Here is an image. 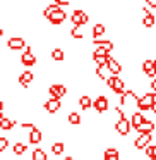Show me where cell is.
Returning <instances> with one entry per match:
<instances>
[{
  "instance_id": "cell-1",
  "label": "cell",
  "mask_w": 156,
  "mask_h": 160,
  "mask_svg": "<svg viewBox=\"0 0 156 160\" xmlns=\"http://www.w3.org/2000/svg\"><path fill=\"white\" fill-rule=\"evenodd\" d=\"M139 95L135 93L134 90H125L124 93L120 95V102H118V107H125L127 110L129 107H135L137 108V103H139Z\"/></svg>"
},
{
  "instance_id": "cell-2",
  "label": "cell",
  "mask_w": 156,
  "mask_h": 160,
  "mask_svg": "<svg viewBox=\"0 0 156 160\" xmlns=\"http://www.w3.org/2000/svg\"><path fill=\"white\" fill-rule=\"evenodd\" d=\"M156 100V93L154 91H144L139 98V103H137V110L139 112H148L153 108V103Z\"/></svg>"
},
{
  "instance_id": "cell-3",
  "label": "cell",
  "mask_w": 156,
  "mask_h": 160,
  "mask_svg": "<svg viewBox=\"0 0 156 160\" xmlns=\"http://www.w3.org/2000/svg\"><path fill=\"white\" fill-rule=\"evenodd\" d=\"M70 21H72V26H86L87 21H89V16H87L83 9H76V11L70 14Z\"/></svg>"
},
{
  "instance_id": "cell-4",
  "label": "cell",
  "mask_w": 156,
  "mask_h": 160,
  "mask_svg": "<svg viewBox=\"0 0 156 160\" xmlns=\"http://www.w3.org/2000/svg\"><path fill=\"white\" fill-rule=\"evenodd\" d=\"M153 141V134L151 132H142V134H137V138L134 139V148L135 150H146Z\"/></svg>"
},
{
  "instance_id": "cell-5",
  "label": "cell",
  "mask_w": 156,
  "mask_h": 160,
  "mask_svg": "<svg viewBox=\"0 0 156 160\" xmlns=\"http://www.w3.org/2000/svg\"><path fill=\"white\" fill-rule=\"evenodd\" d=\"M93 107H94V110H96V114H105V112H108V108H110V102H108V98L105 97V95H98L93 100Z\"/></svg>"
},
{
  "instance_id": "cell-6",
  "label": "cell",
  "mask_w": 156,
  "mask_h": 160,
  "mask_svg": "<svg viewBox=\"0 0 156 160\" xmlns=\"http://www.w3.org/2000/svg\"><path fill=\"white\" fill-rule=\"evenodd\" d=\"M142 72L146 74V78L154 79L156 78V60L154 59H146L142 62Z\"/></svg>"
},
{
  "instance_id": "cell-7",
  "label": "cell",
  "mask_w": 156,
  "mask_h": 160,
  "mask_svg": "<svg viewBox=\"0 0 156 160\" xmlns=\"http://www.w3.org/2000/svg\"><path fill=\"white\" fill-rule=\"evenodd\" d=\"M48 95H50V98L62 100V98L67 95V88L64 86V84H52V86L48 88Z\"/></svg>"
},
{
  "instance_id": "cell-8",
  "label": "cell",
  "mask_w": 156,
  "mask_h": 160,
  "mask_svg": "<svg viewBox=\"0 0 156 160\" xmlns=\"http://www.w3.org/2000/svg\"><path fill=\"white\" fill-rule=\"evenodd\" d=\"M7 48H9V50H12V52L26 48V42H24V38H22V36H11V38L7 40Z\"/></svg>"
},
{
  "instance_id": "cell-9",
  "label": "cell",
  "mask_w": 156,
  "mask_h": 160,
  "mask_svg": "<svg viewBox=\"0 0 156 160\" xmlns=\"http://www.w3.org/2000/svg\"><path fill=\"white\" fill-rule=\"evenodd\" d=\"M130 119H118L117 122H115V131L118 132L120 136H127L129 132H130Z\"/></svg>"
},
{
  "instance_id": "cell-10",
  "label": "cell",
  "mask_w": 156,
  "mask_h": 160,
  "mask_svg": "<svg viewBox=\"0 0 156 160\" xmlns=\"http://www.w3.org/2000/svg\"><path fill=\"white\" fill-rule=\"evenodd\" d=\"M21 64L26 67H31L36 64V55L31 52V47H26L24 48V52H22V55H21Z\"/></svg>"
},
{
  "instance_id": "cell-11",
  "label": "cell",
  "mask_w": 156,
  "mask_h": 160,
  "mask_svg": "<svg viewBox=\"0 0 156 160\" xmlns=\"http://www.w3.org/2000/svg\"><path fill=\"white\" fill-rule=\"evenodd\" d=\"M65 19H67V12L60 7L59 11H55V12H52V14H50L48 21L52 22V24L59 26V24H62V22H65Z\"/></svg>"
},
{
  "instance_id": "cell-12",
  "label": "cell",
  "mask_w": 156,
  "mask_h": 160,
  "mask_svg": "<svg viewBox=\"0 0 156 160\" xmlns=\"http://www.w3.org/2000/svg\"><path fill=\"white\" fill-rule=\"evenodd\" d=\"M60 108H62V102L57 100V98H48V100L45 102V110L48 112V114H57Z\"/></svg>"
},
{
  "instance_id": "cell-13",
  "label": "cell",
  "mask_w": 156,
  "mask_h": 160,
  "mask_svg": "<svg viewBox=\"0 0 156 160\" xmlns=\"http://www.w3.org/2000/svg\"><path fill=\"white\" fill-rule=\"evenodd\" d=\"M110 90L113 91L115 95H122L125 91V81L122 79L120 76H113V84H111Z\"/></svg>"
},
{
  "instance_id": "cell-14",
  "label": "cell",
  "mask_w": 156,
  "mask_h": 160,
  "mask_svg": "<svg viewBox=\"0 0 156 160\" xmlns=\"http://www.w3.org/2000/svg\"><path fill=\"white\" fill-rule=\"evenodd\" d=\"M41 139H43V132L35 126V128L29 131V134H28V141L31 143V145H40V143H41Z\"/></svg>"
},
{
  "instance_id": "cell-15",
  "label": "cell",
  "mask_w": 156,
  "mask_h": 160,
  "mask_svg": "<svg viewBox=\"0 0 156 160\" xmlns=\"http://www.w3.org/2000/svg\"><path fill=\"white\" fill-rule=\"evenodd\" d=\"M33 81H35V74H33L31 71H24V72L19 74V84H21L22 88H28Z\"/></svg>"
},
{
  "instance_id": "cell-16",
  "label": "cell",
  "mask_w": 156,
  "mask_h": 160,
  "mask_svg": "<svg viewBox=\"0 0 156 160\" xmlns=\"http://www.w3.org/2000/svg\"><path fill=\"white\" fill-rule=\"evenodd\" d=\"M144 121H146V117H144V115H142L139 110L132 112V115H130V126H132V129H135V131H137L139 126H141Z\"/></svg>"
},
{
  "instance_id": "cell-17",
  "label": "cell",
  "mask_w": 156,
  "mask_h": 160,
  "mask_svg": "<svg viewBox=\"0 0 156 160\" xmlns=\"http://www.w3.org/2000/svg\"><path fill=\"white\" fill-rule=\"evenodd\" d=\"M106 66H108V69H110V72L113 74V76H118V74L122 72V69H124V66H122L117 59H113V57H110Z\"/></svg>"
},
{
  "instance_id": "cell-18",
  "label": "cell",
  "mask_w": 156,
  "mask_h": 160,
  "mask_svg": "<svg viewBox=\"0 0 156 160\" xmlns=\"http://www.w3.org/2000/svg\"><path fill=\"white\" fill-rule=\"evenodd\" d=\"M142 132H151V134H154V122L149 121V119H146L137 129V134H142Z\"/></svg>"
},
{
  "instance_id": "cell-19",
  "label": "cell",
  "mask_w": 156,
  "mask_h": 160,
  "mask_svg": "<svg viewBox=\"0 0 156 160\" xmlns=\"http://www.w3.org/2000/svg\"><path fill=\"white\" fill-rule=\"evenodd\" d=\"M16 126H17V122H16V119L5 117V115H4V119L0 121V129H2V131H11L12 128H16Z\"/></svg>"
},
{
  "instance_id": "cell-20",
  "label": "cell",
  "mask_w": 156,
  "mask_h": 160,
  "mask_svg": "<svg viewBox=\"0 0 156 160\" xmlns=\"http://www.w3.org/2000/svg\"><path fill=\"white\" fill-rule=\"evenodd\" d=\"M93 45L94 47H103V48H106V50H113V42L111 40H103V38H93Z\"/></svg>"
},
{
  "instance_id": "cell-21",
  "label": "cell",
  "mask_w": 156,
  "mask_h": 160,
  "mask_svg": "<svg viewBox=\"0 0 156 160\" xmlns=\"http://www.w3.org/2000/svg\"><path fill=\"white\" fill-rule=\"evenodd\" d=\"M96 76L98 79H103L106 81L110 76H113V74L110 72V69H108V66H101V67H96Z\"/></svg>"
},
{
  "instance_id": "cell-22",
  "label": "cell",
  "mask_w": 156,
  "mask_h": 160,
  "mask_svg": "<svg viewBox=\"0 0 156 160\" xmlns=\"http://www.w3.org/2000/svg\"><path fill=\"white\" fill-rule=\"evenodd\" d=\"M79 107L83 108V110H89V108L93 107V100H91L89 95H83V97L79 98Z\"/></svg>"
},
{
  "instance_id": "cell-23",
  "label": "cell",
  "mask_w": 156,
  "mask_h": 160,
  "mask_svg": "<svg viewBox=\"0 0 156 160\" xmlns=\"http://www.w3.org/2000/svg\"><path fill=\"white\" fill-rule=\"evenodd\" d=\"M105 31H106V28H105L103 22H96V24L93 26V38H100V36L105 35Z\"/></svg>"
},
{
  "instance_id": "cell-24",
  "label": "cell",
  "mask_w": 156,
  "mask_h": 160,
  "mask_svg": "<svg viewBox=\"0 0 156 160\" xmlns=\"http://www.w3.org/2000/svg\"><path fill=\"white\" fill-rule=\"evenodd\" d=\"M70 36H72L74 40H83L84 38V26H72Z\"/></svg>"
},
{
  "instance_id": "cell-25",
  "label": "cell",
  "mask_w": 156,
  "mask_h": 160,
  "mask_svg": "<svg viewBox=\"0 0 156 160\" xmlns=\"http://www.w3.org/2000/svg\"><path fill=\"white\" fill-rule=\"evenodd\" d=\"M31 158L33 160H48V155H46V152L43 148H35L31 153Z\"/></svg>"
},
{
  "instance_id": "cell-26",
  "label": "cell",
  "mask_w": 156,
  "mask_h": 160,
  "mask_svg": "<svg viewBox=\"0 0 156 160\" xmlns=\"http://www.w3.org/2000/svg\"><path fill=\"white\" fill-rule=\"evenodd\" d=\"M67 121H69V124H72V126H79L81 122H83V117H81V114H77V112H69Z\"/></svg>"
},
{
  "instance_id": "cell-27",
  "label": "cell",
  "mask_w": 156,
  "mask_h": 160,
  "mask_svg": "<svg viewBox=\"0 0 156 160\" xmlns=\"http://www.w3.org/2000/svg\"><path fill=\"white\" fill-rule=\"evenodd\" d=\"M52 59L55 60V62H62V60L65 59V53H64V50L59 48V47H57V48H53V50H52Z\"/></svg>"
},
{
  "instance_id": "cell-28",
  "label": "cell",
  "mask_w": 156,
  "mask_h": 160,
  "mask_svg": "<svg viewBox=\"0 0 156 160\" xmlns=\"http://www.w3.org/2000/svg\"><path fill=\"white\" fill-rule=\"evenodd\" d=\"M64 150H65V145H64L62 141H55L52 145V153H53V155H62Z\"/></svg>"
},
{
  "instance_id": "cell-29",
  "label": "cell",
  "mask_w": 156,
  "mask_h": 160,
  "mask_svg": "<svg viewBox=\"0 0 156 160\" xmlns=\"http://www.w3.org/2000/svg\"><path fill=\"white\" fill-rule=\"evenodd\" d=\"M26 148H28V146H26L22 141H17L14 146H12V150H14L16 155H22V153H26Z\"/></svg>"
},
{
  "instance_id": "cell-30",
  "label": "cell",
  "mask_w": 156,
  "mask_h": 160,
  "mask_svg": "<svg viewBox=\"0 0 156 160\" xmlns=\"http://www.w3.org/2000/svg\"><path fill=\"white\" fill-rule=\"evenodd\" d=\"M110 50H106V48H103V47H96L94 48V52H93V57H106V55H110Z\"/></svg>"
},
{
  "instance_id": "cell-31",
  "label": "cell",
  "mask_w": 156,
  "mask_h": 160,
  "mask_svg": "<svg viewBox=\"0 0 156 160\" xmlns=\"http://www.w3.org/2000/svg\"><path fill=\"white\" fill-rule=\"evenodd\" d=\"M146 157L149 160H156V145H149L146 148Z\"/></svg>"
},
{
  "instance_id": "cell-32",
  "label": "cell",
  "mask_w": 156,
  "mask_h": 160,
  "mask_svg": "<svg viewBox=\"0 0 156 160\" xmlns=\"http://www.w3.org/2000/svg\"><path fill=\"white\" fill-rule=\"evenodd\" d=\"M113 155H120L115 146H108V148L105 150V153H103V157H113Z\"/></svg>"
},
{
  "instance_id": "cell-33",
  "label": "cell",
  "mask_w": 156,
  "mask_h": 160,
  "mask_svg": "<svg viewBox=\"0 0 156 160\" xmlns=\"http://www.w3.org/2000/svg\"><path fill=\"white\" fill-rule=\"evenodd\" d=\"M7 146H9V139L4 138V136H0V153L5 152V150H7Z\"/></svg>"
},
{
  "instance_id": "cell-34",
  "label": "cell",
  "mask_w": 156,
  "mask_h": 160,
  "mask_svg": "<svg viewBox=\"0 0 156 160\" xmlns=\"http://www.w3.org/2000/svg\"><path fill=\"white\" fill-rule=\"evenodd\" d=\"M53 4L60 5V7H67V5H70V0H52Z\"/></svg>"
},
{
  "instance_id": "cell-35",
  "label": "cell",
  "mask_w": 156,
  "mask_h": 160,
  "mask_svg": "<svg viewBox=\"0 0 156 160\" xmlns=\"http://www.w3.org/2000/svg\"><path fill=\"white\" fill-rule=\"evenodd\" d=\"M146 4H148L149 9H154L156 11V0H146Z\"/></svg>"
},
{
  "instance_id": "cell-36",
  "label": "cell",
  "mask_w": 156,
  "mask_h": 160,
  "mask_svg": "<svg viewBox=\"0 0 156 160\" xmlns=\"http://www.w3.org/2000/svg\"><path fill=\"white\" fill-rule=\"evenodd\" d=\"M149 88H151V91H154V93H156V78H154V79H151V83H149Z\"/></svg>"
},
{
  "instance_id": "cell-37",
  "label": "cell",
  "mask_w": 156,
  "mask_h": 160,
  "mask_svg": "<svg viewBox=\"0 0 156 160\" xmlns=\"http://www.w3.org/2000/svg\"><path fill=\"white\" fill-rule=\"evenodd\" d=\"M103 160H120V155H113V157H103Z\"/></svg>"
},
{
  "instance_id": "cell-38",
  "label": "cell",
  "mask_w": 156,
  "mask_h": 160,
  "mask_svg": "<svg viewBox=\"0 0 156 160\" xmlns=\"http://www.w3.org/2000/svg\"><path fill=\"white\" fill-rule=\"evenodd\" d=\"M151 112H153V114H156V100H154V103H153V108H151Z\"/></svg>"
},
{
  "instance_id": "cell-39",
  "label": "cell",
  "mask_w": 156,
  "mask_h": 160,
  "mask_svg": "<svg viewBox=\"0 0 156 160\" xmlns=\"http://www.w3.org/2000/svg\"><path fill=\"white\" fill-rule=\"evenodd\" d=\"M2 119H4V110L0 108V121H2Z\"/></svg>"
},
{
  "instance_id": "cell-40",
  "label": "cell",
  "mask_w": 156,
  "mask_h": 160,
  "mask_svg": "<svg viewBox=\"0 0 156 160\" xmlns=\"http://www.w3.org/2000/svg\"><path fill=\"white\" fill-rule=\"evenodd\" d=\"M64 160H76V158H74V157H70V155H69V157H65V158H64Z\"/></svg>"
},
{
  "instance_id": "cell-41",
  "label": "cell",
  "mask_w": 156,
  "mask_h": 160,
  "mask_svg": "<svg viewBox=\"0 0 156 160\" xmlns=\"http://www.w3.org/2000/svg\"><path fill=\"white\" fill-rule=\"evenodd\" d=\"M2 36H4V29L0 28V38H2Z\"/></svg>"
}]
</instances>
